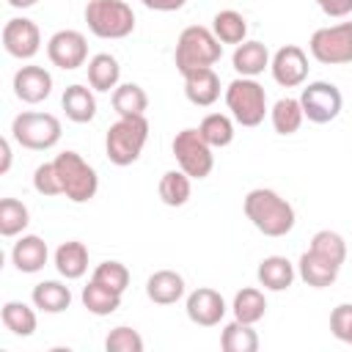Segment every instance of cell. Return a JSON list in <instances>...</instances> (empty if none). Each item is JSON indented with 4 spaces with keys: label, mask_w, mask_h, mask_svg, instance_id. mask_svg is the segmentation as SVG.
I'll return each instance as SVG.
<instances>
[{
    "label": "cell",
    "mask_w": 352,
    "mask_h": 352,
    "mask_svg": "<svg viewBox=\"0 0 352 352\" xmlns=\"http://www.w3.org/2000/svg\"><path fill=\"white\" fill-rule=\"evenodd\" d=\"M184 3L187 0H143V6L151 11H179Z\"/></svg>",
    "instance_id": "obj_42"
},
{
    "label": "cell",
    "mask_w": 352,
    "mask_h": 352,
    "mask_svg": "<svg viewBox=\"0 0 352 352\" xmlns=\"http://www.w3.org/2000/svg\"><path fill=\"white\" fill-rule=\"evenodd\" d=\"M264 314H267V300H264L261 289L248 286V289L236 292V297H234V319L256 324L258 319H264Z\"/></svg>",
    "instance_id": "obj_30"
},
{
    "label": "cell",
    "mask_w": 352,
    "mask_h": 352,
    "mask_svg": "<svg viewBox=\"0 0 352 352\" xmlns=\"http://www.w3.org/2000/svg\"><path fill=\"white\" fill-rule=\"evenodd\" d=\"M82 308L94 316H110L121 308V292H113V289L91 280L82 289Z\"/></svg>",
    "instance_id": "obj_26"
},
{
    "label": "cell",
    "mask_w": 352,
    "mask_h": 352,
    "mask_svg": "<svg viewBox=\"0 0 352 352\" xmlns=\"http://www.w3.org/2000/svg\"><path fill=\"white\" fill-rule=\"evenodd\" d=\"M300 104H302V113H305L308 121H314V124H330V121L338 118V113L344 107V96H341L338 85L324 82V80H316L308 88H302Z\"/></svg>",
    "instance_id": "obj_10"
},
{
    "label": "cell",
    "mask_w": 352,
    "mask_h": 352,
    "mask_svg": "<svg viewBox=\"0 0 352 352\" xmlns=\"http://www.w3.org/2000/svg\"><path fill=\"white\" fill-rule=\"evenodd\" d=\"M148 94L138 82H124L113 88V110L121 116H146Z\"/></svg>",
    "instance_id": "obj_27"
},
{
    "label": "cell",
    "mask_w": 352,
    "mask_h": 352,
    "mask_svg": "<svg viewBox=\"0 0 352 352\" xmlns=\"http://www.w3.org/2000/svg\"><path fill=\"white\" fill-rule=\"evenodd\" d=\"M314 3H316L327 16H336V19L352 14V0H314Z\"/></svg>",
    "instance_id": "obj_41"
},
{
    "label": "cell",
    "mask_w": 352,
    "mask_h": 352,
    "mask_svg": "<svg viewBox=\"0 0 352 352\" xmlns=\"http://www.w3.org/2000/svg\"><path fill=\"white\" fill-rule=\"evenodd\" d=\"M47 55H50L52 66H58L63 72H72V69H80L85 63L88 41L80 30H58L47 41Z\"/></svg>",
    "instance_id": "obj_11"
},
{
    "label": "cell",
    "mask_w": 352,
    "mask_h": 352,
    "mask_svg": "<svg viewBox=\"0 0 352 352\" xmlns=\"http://www.w3.org/2000/svg\"><path fill=\"white\" fill-rule=\"evenodd\" d=\"M270 69H272V77H275L278 85H283V88H297V85H302L305 77H308V55H305L302 47L286 44V47H280V50L272 55Z\"/></svg>",
    "instance_id": "obj_12"
},
{
    "label": "cell",
    "mask_w": 352,
    "mask_h": 352,
    "mask_svg": "<svg viewBox=\"0 0 352 352\" xmlns=\"http://www.w3.org/2000/svg\"><path fill=\"white\" fill-rule=\"evenodd\" d=\"M184 94L192 104L198 107H209L217 102L220 96V77L212 66H201V69H190L184 74Z\"/></svg>",
    "instance_id": "obj_16"
},
{
    "label": "cell",
    "mask_w": 352,
    "mask_h": 352,
    "mask_svg": "<svg viewBox=\"0 0 352 352\" xmlns=\"http://www.w3.org/2000/svg\"><path fill=\"white\" fill-rule=\"evenodd\" d=\"M14 94L28 104L44 102L52 94V74L44 66H22L14 74Z\"/></svg>",
    "instance_id": "obj_15"
},
{
    "label": "cell",
    "mask_w": 352,
    "mask_h": 352,
    "mask_svg": "<svg viewBox=\"0 0 352 352\" xmlns=\"http://www.w3.org/2000/svg\"><path fill=\"white\" fill-rule=\"evenodd\" d=\"M121 66L110 52H99L88 60V85L94 91H110L118 85Z\"/></svg>",
    "instance_id": "obj_25"
},
{
    "label": "cell",
    "mask_w": 352,
    "mask_h": 352,
    "mask_svg": "<svg viewBox=\"0 0 352 352\" xmlns=\"http://www.w3.org/2000/svg\"><path fill=\"white\" fill-rule=\"evenodd\" d=\"M38 0H8V6H14V8H30V6H36Z\"/></svg>",
    "instance_id": "obj_44"
},
{
    "label": "cell",
    "mask_w": 352,
    "mask_h": 352,
    "mask_svg": "<svg viewBox=\"0 0 352 352\" xmlns=\"http://www.w3.org/2000/svg\"><path fill=\"white\" fill-rule=\"evenodd\" d=\"M33 187H36V192H41V195H63V187H60V176H58L55 162H44V165L36 168V173H33Z\"/></svg>",
    "instance_id": "obj_39"
},
{
    "label": "cell",
    "mask_w": 352,
    "mask_h": 352,
    "mask_svg": "<svg viewBox=\"0 0 352 352\" xmlns=\"http://www.w3.org/2000/svg\"><path fill=\"white\" fill-rule=\"evenodd\" d=\"M212 33L220 38V44H242L245 36H248V22H245V16L239 11L226 8V11H217L214 14Z\"/></svg>",
    "instance_id": "obj_28"
},
{
    "label": "cell",
    "mask_w": 352,
    "mask_h": 352,
    "mask_svg": "<svg viewBox=\"0 0 352 352\" xmlns=\"http://www.w3.org/2000/svg\"><path fill=\"white\" fill-rule=\"evenodd\" d=\"M55 168H58V176H60V187H63V195L74 204H85L96 195L99 190V176L96 170L77 154V151H60L55 160Z\"/></svg>",
    "instance_id": "obj_5"
},
{
    "label": "cell",
    "mask_w": 352,
    "mask_h": 352,
    "mask_svg": "<svg viewBox=\"0 0 352 352\" xmlns=\"http://www.w3.org/2000/svg\"><path fill=\"white\" fill-rule=\"evenodd\" d=\"M346 344H352V333H349V341H346Z\"/></svg>",
    "instance_id": "obj_45"
},
{
    "label": "cell",
    "mask_w": 352,
    "mask_h": 352,
    "mask_svg": "<svg viewBox=\"0 0 352 352\" xmlns=\"http://www.w3.org/2000/svg\"><path fill=\"white\" fill-rule=\"evenodd\" d=\"M63 110H66V118H72L74 124H88L94 116H96V99H94V91L74 82L63 91V99H60Z\"/></svg>",
    "instance_id": "obj_21"
},
{
    "label": "cell",
    "mask_w": 352,
    "mask_h": 352,
    "mask_svg": "<svg viewBox=\"0 0 352 352\" xmlns=\"http://www.w3.org/2000/svg\"><path fill=\"white\" fill-rule=\"evenodd\" d=\"M146 140H148L146 116H121L116 124H110L107 138H104L107 160L118 168H126V165L138 162Z\"/></svg>",
    "instance_id": "obj_2"
},
{
    "label": "cell",
    "mask_w": 352,
    "mask_h": 352,
    "mask_svg": "<svg viewBox=\"0 0 352 352\" xmlns=\"http://www.w3.org/2000/svg\"><path fill=\"white\" fill-rule=\"evenodd\" d=\"M28 223H30V212L22 201H16V198L0 201V234L3 236H14V234L25 231Z\"/></svg>",
    "instance_id": "obj_36"
},
{
    "label": "cell",
    "mask_w": 352,
    "mask_h": 352,
    "mask_svg": "<svg viewBox=\"0 0 352 352\" xmlns=\"http://www.w3.org/2000/svg\"><path fill=\"white\" fill-rule=\"evenodd\" d=\"M11 132L16 138L19 146L33 148V151H44L52 148L60 140V121L52 113H19L11 124Z\"/></svg>",
    "instance_id": "obj_8"
},
{
    "label": "cell",
    "mask_w": 352,
    "mask_h": 352,
    "mask_svg": "<svg viewBox=\"0 0 352 352\" xmlns=\"http://www.w3.org/2000/svg\"><path fill=\"white\" fill-rule=\"evenodd\" d=\"M3 47L14 58H33L41 47V33L33 19L14 16L3 25Z\"/></svg>",
    "instance_id": "obj_13"
},
{
    "label": "cell",
    "mask_w": 352,
    "mask_h": 352,
    "mask_svg": "<svg viewBox=\"0 0 352 352\" xmlns=\"http://www.w3.org/2000/svg\"><path fill=\"white\" fill-rule=\"evenodd\" d=\"M85 22L99 38H124L135 30V14L124 0H88Z\"/></svg>",
    "instance_id": "obj_4"
},
{
    "label": "cell",
    "mask_w": 352,
    "mask_h": 352,
    "mask_svg": "<svg viewBox=\"0 0 352 352\" xmlns=\"http://www.w3.org/2000/svg\"><path fill=\"white\" fill-rule=\"evenodd\" d=\"M33 305L44 314H60L72 305V292L58 280H41L33 286Z\"/></svg>",
    "instance_id": "obj_24"
},
{
    "label": "cell",
    "mask_w": 352,
    "mask_h": 352,
    "mask_svg": "<svg viewBox=\"0 0 352 352\" xmlns=\"http://www.w3.org/2000/svg\"><path fill=\"white\" fill-rule=\"evenodd\" d=\"M187 316H190V322H195L201 327L220 324V319L226 316V300H223V294L214 292V289H209V286H198L187 297Z\"/></svg>",
    "instance_id": "obj_14"
},
{
    "label": "cell",
    "mask_w": 352,
    "mask_h": 352,
    "mask_svg": "<svg viewBox=\"0 0 352 352\" xmlns=\"http://www.w3.org/2000/svg\"><path fill=\"white\" fill-rule=\"evenodd\" d=\"M220 55H223L220 38L204 25H190V28H184L179 33L173 60H176V69L182 74H187L190 69H201V66L217 63Z\"/></svg>",
    "instance_id": "obj_3"
},
{
    "label": "cell",
    "mask_w": 352,
    "mask_h": 352,
    "mask_svg": "<svg viewBox=\"0 0 352 352\" xmlns=\"http://www.w3.org/2000/svg\"><path fill=\"white\" fill-rule=\"evenodd\" d=\"M55 267H58V272H60L66 280L82 278L85 270H88V250H85V245L77 242V239L60 242L58 250H55Z\"/></svg>",
    "instance_id": "obj_22"
},
{
    "label": "cell",
    "mask_w": 352,
    "mask_h": 352,
    "mask_svg": "<svg viewBox=\"0 0 352 352\" xmlns=\"http://www.w3.org/2000/svg\"><path fill=\"white\" fill-rule=\"evenodd\" d=\"M190 192H192V184H190V176L182 168L162 173V179H160V198H162L165 206H184L190 201Z\"/></svg>",
    "instance_id": "obj_31"
},
{
    "label": "cell",
    "mask_w": 352,
    "mask_h": 352,
    "mask_svg": "<svg viewBox=\"0 0 352 352\" xmlns=\"http://www.w3.org/2000/svg\"><path fill=\"white\" fill-rule=\"evenodd\" d=\"M47 256H50L47 242H44L41 236H36V234L22 236V239L14 245V250H11L14 267H16L19 272H38V270L47 264Z\"/></svg>",
    "instance_id": "obj_20"
},
{
    "label": "cell",
    "mask_w": 352,
    "mask_h": 352,
    "mask_svg": "<svg viewBox=\"0 0 352 352\" xmlns=\"http://www.w3.org/2000/svg\"><path fill=\"white\" fill-rule=\"evenodd\" d=\"M270 66V52L261 41H242L234 50V69L242 77H256Z\"/></svg>",
    "instance_id": "obj_23"
},
{
    "label": "cell",
    "mask_w": 352,
    "mask_h": 352,
    "mask_svg": "<svg viewBox=\"0 0 352 352\" xmlns=\"http://www.w3.org/2000/svg\"><path fill=\"white\" fill-rule=\"evenodd\" d=\"M91 280H96V283H102V286L124 294L126 286H129V270L121 261H102V264H96Z\"/></svg>",
    "instance_id": "obj_37"
},
{
    "label": "cell",
    "mask_w": 352,
    "mask_h": 352,
    "mask_svg": "<svg viewBox=\"0 0 352 352\" xmlns=\"http://www.w3.org/2000/svg\"><path fill=\"white\" fill-rule=\"evenodd\" d=\"M226 104L236 124L242 126H258L267 113V94L253 77H236L226 88Z\"/></svg>",
    "instance_id": "obj_6"
},
{
    "label": "cell",
    "mask_w": 352,
    "mask_h": 352,
    "mask_svg": "<svg viewBox=\"0 0 352 352\" xmlns=\"http://www.w3.org/2000/svg\"><path fill=\"white\" fill-rule=\"evenodd\" d=\"M256 278L270 292H283L294 283V264L286 256H267L258 261Z\"/></svg>",
    "instance_id": "obj_19"
},
{
    "label": "cell",
    "mask_w": 352,
    "mask_h": 352,
    "mask_svg": "<svg viewBox=\"0 0 352 352\" xmlns=\"http://www.w3.org/2000/svg\"><path fill=\"white\" fill-rule=\"evenodd\" d=\"M330 333L338 338V341H349V333H352V302H341L333 308L330 314Z\"/></svg>",
    "instance_id": "obj_40"
},
{
    "label": "cell",
    "mask_w": 352,
    "mask_h": 352,
    "mask_svg": "<svg viewBox=\"0 0 352 352\" xmlns=\"http://www.w3.org/2000/svg\"><path fill=\"white\" fill-rule=\"evenodd\" d=\"M311 55L324 66L352 63V22H338L314 30Z\"/></svg>",
    "instance_id": "obj_9"
},
{
    "label": "cell",
    "mask_w": 352,
    "mask_h": 352,
    "mask_svg": "<svg viewBox=\"0 0 352 352\" xmlns=\"http://www.w3.org/2000/svg\"><path fill=\"white\" fill-rule=\"evenodd\" d=\"M0 319H3L6 330H11L14 336H33L36 333V311L28 308L25 302H16V300L3 302Z\"/></svg>",
    "instance_id": "obj_32"
},
{
    "label": "cell",
    "mask_w": 352,
    "mask_h": 352,
    "mask_svg": "<svg viewBox=\"0 0 352 352\" xmlns=\"http://www.w3.org/2000/svg\"><path fill=\"white\" fill-rule=\"evenodd\" d=\"M297 270H300V278H302L308 286H314V289H327V286L336 283L341 267H336L333 261L316 256L314 250H305V253L300 256V261H297Z\"/></svg>",
    "instance_id": "obj_18"
},
{
    "label": "cell",
    "mask_w": 352,
    "mask_h": 352,
    "mask_svg": "<svg viewBox=\"0 0 352 352\" xmlns=\"http://www.w3.org/2000/svg\"><path fill=\"white\" fill-rule=\"evenodd\" d=\"M220 346H223V352H256L258 349V336H256L253 324L234 319L231 324L223 327Z\"/></svg>",
    "instance_id": "obj_29"
},
{
    "label": "cell",
    "mask_w": 352,
    "mask_h": 352,
    "mask_svg": "<svg viewBox=\"0 0 352 352\" xmlns=\"http://www.w3.org/2000/svg\"><path fill=\"white\" fill-rule=\"evenodd\" d=\"M146 294L157 305H173L184 297V278L173 270H157L146 280Z\"/></svg>",
    "instance_id": "obj_17"
},
{
    "label": "cell",
    "mask_w": 352,
    "mask_h": 352,
    "mask_svg": "<svg viewBox=\"0 0 352 352\" xmlns=\"http://www.w3.org/2000/svg\"><path fill=\"white\" fill-rule=\"evenodd\" d=\"M305 113H302V104L300 99H278L275 107H272V126L278 135H294L302 124Z\"/></svg>",
    "instance_id": "obj_35"
},
{
    "label": "cell",
    "mask_w": 352,
    "mask_h": 352,
    "mask_svg": "<svg viewBox=\"0 0 352 352\" xmlns=\"http://www.w3.org/2000/svg\"><path fill=\"white\" fill-rule=\"evenodd\" d=\"M11 168V143L3 138L0 140V173H8Z\"/></svg>",
    "instance_id": "obj_43"
},
{
    "label": "cell",
    "mask_w": 352,
    "mask_h": 352,
    "mask_svg": "<svg viewBox=\"0 0 352 352\" xmlns=\"http://www.w3.org/2000/svg\"><path fill=\"white\" fill-rule=\"evenodd\" d=\"M104 349L107 352H143V338L135 327H116L107 333L104 338Z\"/></svg>",
    "instance_id": "obj_38"
},
{
    "label": "cell",
    "mask_w": 352,
    "mask_h": 352,
    "mask_svg": "<svg viewBox=\"0 0 352 352\" xmlns=\"http://www.w3.org/2000/svg\"><path fill=\"white\" fill-rule=\"evenodd\" d=\"M245 214L264 236H286L294 228V206L270 187H256L245 195Z\"/></svg>",
    "instance_id": "obj_1"
},
{
    "label": "cell",
    "mask_w": 352,
    "mask_h": 352,
    "mask_svg": "<svg viewBox=\"0 0 352 352\" xmlns=\"http://www.w3.org/2000/svg\"><path fill=\"white\" fill-rule=\"evenodd\" d=\"M198 132H201V138H204L212 148H223V146H228V143L234 140V124H231V118L223 116V113H209V116H204L201 124H198Z\"/></svg>",
    "instance_id": "obj_33"
},
{
    "label": "cell",
    "mask_w": 352,
    "mask_h": 352,
    "mask_svg": "<svg viewBox=\"0 0 352 352\" xmlns=\"http://www.w3.org/2000/svg\"><path fill=\"white\" fill-rule=\"evenodd\" d=\"M170 148H173V157H176L179 168L190 179H206L212 173L214 154H212V146L201 138L198 129H182V132H176Z\"/></svg>",
    "instance_id": "obj_7"
},
{
    "label": "cell",
    "mask_w": 352,
    "mask_h": 352,
    "mask_svg": "<svg viewBox=\"0 0 352 352\" xmlns=\"http://www.w3.org/2000/svg\"><path fill=\"white\" fill-rule=\"evenodd\" d=\"M308 250H314L316 256L333 261L336 267H341V264L346 261V242H344V236H341L338 231H330V228L316 231V234L311 236V248H308Z\"/></svg>",
    "instance_id": "obj_34"
}]
</instances>
